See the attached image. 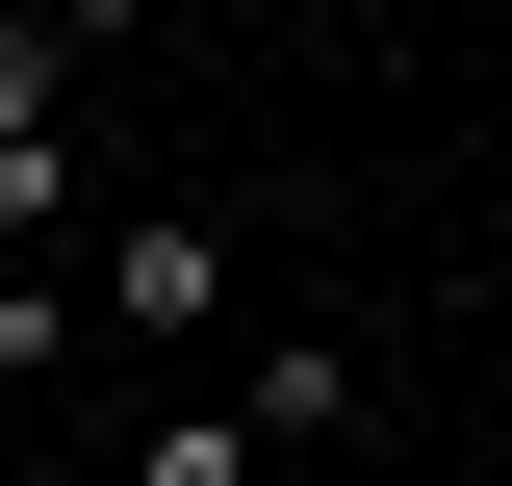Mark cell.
<instances>
[{"mask_svg":"<svg viewBox=\"0 0 512 486\" xmlns=\"http://www.w3.org/2000/svg\"><path fill=\"white\" fill-rule=\"evenodd\" d=\"M205 307H231V231L205 205H128L103 231V333H205Z\"/></svg>","mask_w":512,"mask_h":486,"instance_id":"6da1fadb","label":"cell"},{"mask_svg":"<svg viewBox=\"0 0 512 486\" xmlns=\"http://www.w3.org/2000/svg\"><path fill=\"white\" fill-rule=\"evenodd\" d=\"M52 205H77V154H52V128H0V231H26V282H52Z\"/></svg>","mask_w":512,"mask_h":486,"instance_id":"7a4b0ae2","label":"cell"},{"mask_svg":"<svg viewBox=\"0 0 512 486\" xmlns=\"http://www.w3.org/2000/svg\"><path fill=\"white\" fill-rule=\"evenodd\" d=\"M128 486H256V435H231V410H154V461H128Z\"/></svg>","mask_w":512,"mask_h":486,"instance_id":"3957f363","label":"cell"},{"mask_svg":"<svg viewBox=\"0 0 512 486\" xmlns=\"http://www.w3.org/2000/svg\"><path fill=\"white\" fill-rule=\"evenodd\" d=\"M52 26H128V0H52Z\"/></svg>","mask_w":512,"mask_h":486,"instance_id":"277c9868","label":"cell"}]
</instances>
